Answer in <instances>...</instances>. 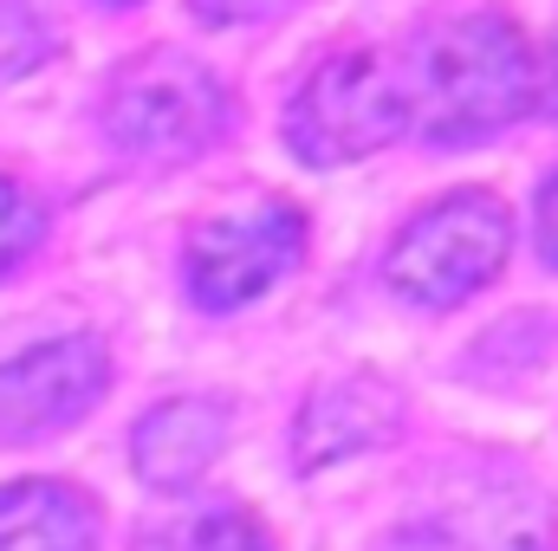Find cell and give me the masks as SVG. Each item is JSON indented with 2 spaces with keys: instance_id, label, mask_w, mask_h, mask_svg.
Listing matches in <instances>:
<instances>
[{
  "instance_id": "obj_1",
  "label": "cell",
  "mask_w": 558,
  "mask_h": 551,
  "mask_svg": "<svg viewBox=\"0 0 558 551\" xmlns=\"http://www.w3.org/2000/svg\"><path fill=\"white\" fill-rule=\"evenodd\" d=\"M539 105V65L513 20L468 13L448 20L416 65V124L435 143H474L507 131Z\"/></svg>"
},
{
  "instance_id": "obj_2",
  "label": "cell",
  "mask_w": 558,
  "mask_h": 551,
  "mask_svg": "<svg viewBox=\"0 0 558 551\" xmlns=\"http://www.w3.org/2000/svg\"><path fill=\"white\" fill-rule=\"evenodd\" d=\"M410 124H416V105L384 65V52H331L286 105V143L318 169L357 162L390 137H403Z\"/></svg>"
},
{
  "instance_id": "obj_3",
  "label": "cell",
  "mask_w": 558,
  "mask_h": 551,
  "mask_svg": "<svg viewBox=\"0 0 558 551\" xmlns=\"http://www.w3.org/2000/svg\"><path fill=\"white\" fill-rule=\"evenodd\" d=\"M507 247H513V215L487 188H461L422 208L397 234L384 279L416 305H461L507 267Z\"/></svg>"
},
{
  "instance_id": "obj_4",
  "label": "cell",
  "mask_w": 558,
  "mask_h": 551,
  "mask_svg": "<svg viewBox=\"0 0 558 551\" xmlns=\"http://www.w3.org/2000/svg\"><path fill=\"white\" fill-rule=\"evenodd\" d=\"M105 124L137 162H189L228 131V91L202 59L149 52L111 85Z\"/></svg>"
},
{
  "instance_id": "obj_5",
  "label": "cell",
  "mask_w": 558,
  "mask_h": 551,
  "mask_svg": "<svg viewBox=\"0 0 558 551\" xmlns=\"http://www.w3.org/2000/svg\"><path fill=\"white\" fill-rule=\"evenodd\" d=\"M305 247V215L292 201H254L241 215H221L195 228L189 241V292L208 311H234L260 298Z\"/></svg>"
},
{
  "instance_id": "obj_6",
  "label": "cell",
  "mask_w": 558,
  "mask_h": 551,
  "mask_svg": "<svg viewBox=\"0 0 558 551\" xmlns=\"http://www.w3.org/2000/svg\"><path fill=\"white\" fill-rule=\"evenodd\" d=\"M111 383L98 338H59L0 364V434H52L92 409Z\"/></svg>"
},
{
  "instance_id": "obj_7",
  "label": "cell",
  "mask_w": 558,
  "mask_h": 551,
  "mask_svg": "<svg viewBox=\"0 0 558 551\" xmlns=\"http://www.w3.org/2000/svg\"><path fill=\"white\" fill-rule=\"evenodd\" d=\"M441 539L461 551H553V500L513 467H474L441 500Z\"/></svg>"
},
{
  "instance_id": "obj_8",
  "label": "cell",
  "mask_w": 558,
  "mask_h": 551,
  "mask_svg": "<svg viewBox=\"0 0 558 551\" xmlns=\"http://www.w3.org/2000/svg\"><path fill=\"white\" fill-rule=\"evenodd\" d=\"M397 434H403V396L384 377H331L305 396V409L292 421V461H299V474H318V467L371 454Z\"/></svg>"
},
{
  "instance_id": "obj_9",
  "label": "cell",
  "mask_w": 558,
  "mask_h": 551,
  "mask_svg": "<svg viewBox=\"0 0 558 551\" xmlns=\"http://www.w3.org/2000/svg\"><path fill=\"white\" fill-rule=\"evenodd\" d=\"M228 441V409L221 403H202V396H175L162 409H149L131 434V454H137V474L149 487L175 493L189 480L208 474V461L221 454Z\"/></svg>"
},
{
  "instance_id": "obj_10",
  "label": "cell",
  "mask_w": 558,
  "mask_h": 551,
  "mask_svg": "<svg viewBox=\"0 0 558 551\" xmlns=\"http://www.w3.org/2000/svg\"><path fill=\"white\" fill-rule=\"evenodd\" d=\"M0 551H98V513L65 480L0 487Z\"/></svg>"
},
{
  "instance_id": "obj_11",
  "label": "cell",
  "mask_w": 558,
  "mask_h": 551,
  "mask_svg": "<svg viewBox=\"0 0 558 551\" xmlns=\"http://www.w3.org/2000/svg\"><path fill=\"white\" fill-rule=\"evenodd\" d=\"M143 551H274L267 526L241 506H202V513H182L169 526H156Z\"/></svg>"
},
{
  "instance_id": "obj_12",
  "label": "cell",
  "mask_w": 558,
  "mask_h": 551,
  "mask_svg": "<svg viewBox=\"0 0 558 551\" xmlns=\"http://www.w3.org/2000/svg\"><path fill=\"white\" fill-rule=\"evenodd\" d=\"M52 20L39 13V0H0V85L39 72L52 59Z\"/></svg>"
},
{
  "instance_id": "obj_13",
  "label": "cell",
  "mask_w": 558,
  "mask_h": 551,
  "mask_svg": "<svg viewBox=\"0 0 558 551\" xmlns=\"http://www.w3.org/2000/svg\"><path fill=\"white\" fill-rule=\"evenodd\" d=\"M39 234H46V208H39L20 182H7V175H0V279L33 260Z\"/></svg>"
},
{
  "instance_id": "obj_14",
  "label": "cell",
  "mask_w": 558,
  "mask_h": 551,
  "mask_svg": "<svg viewBox=\"0 0 558 551\" xmlns=\"http://www.w3.org/2000/svg\"><path fill=\"white\" fill-rule=\"evenodd\" d=\"M292 0H195V13L208 20V26H247V20H274L286 13Z\"/></svg>"
},
{
  "instance_id": "obj_15",
  "label": "cell",
  "mask_w": 558,
  "mask_h": 551,
  "mask_svg": "<svg viewBox=\"0 0 558 551\" xmlns=\"http://www.w3.org/2000/svg\"><path fill=\"white\" fill-rule=\"evenodd\" d=\"M539 241H546V254L558 260V175L546 182V195H539Z\"/></svg>"
},
{
  "instance_id": "obj_16",
  "label": "cell",
  "mask_w": 558,
  "mask_h": 551,
  "mask_svg": "<svg viewBox=\"0 0 558 551\" xmlns=\"http://www.w3.org/2000/svg\"><path fill=\"white\" fill-rule=\"evenodd\" d=\"M539 105L558 118V39H553V52H546V65H539Z\"/></svg>"
},
{
  "instance_id": "obj_17",
  "label": "cell",
  "mask_w": 558,
  "mask_h": 551,
  "mask_svg": "<svg viewBox=\"0 0 558 551\" xmlns=\"http://www.w3.org/2000/svg\"><path fill=\"white\" fill-rule=\"evenodd\" d=\"M111 7H131V0H111Z\"/></svg>"
}]
</instances>
